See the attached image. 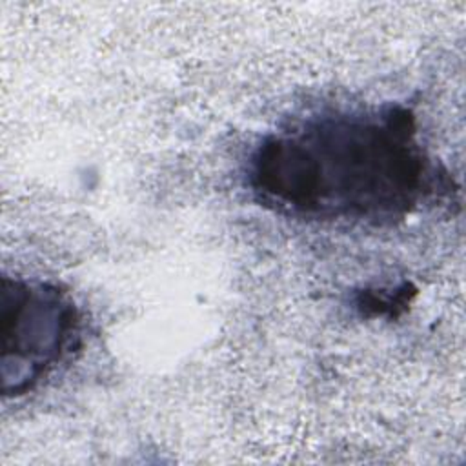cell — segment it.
I'll return each mask as SVG.
<instances>
[{"label":"cell","mask_w":466,"mask_h":466,"mask_svg":"<svg viewBox=\"0 0 466 466\" xmlns=\"http://www.w3.org/2000/svg\"><path fill=\"white\" fill-rule=\"evenodd\" d=\"M246 184L279 215L395 224L451 189L402 106L309 115L266 135L251 151Z\"/></svg>","instance_id":"6da1fadb"},{"label":"cell","mask_w":466,"mask_h":466,"mask_svg":"<svg viewBox=\"0 0 466 466\" xmlns=\"http://www.w3.org/2000/svg\"><path fill=\"white\" fill-rule=\"evenodd\" d=\"M78 311L66 291L42 280L2 279V393L35 390L76 348Z\"/></svg>","instance_id":"7a4b0ae2"}]
</instances>
